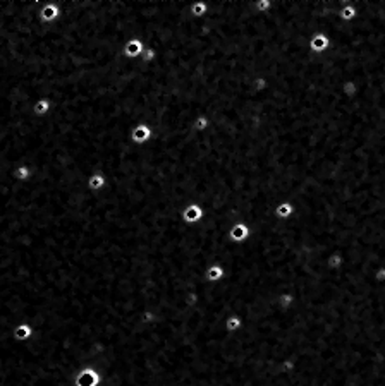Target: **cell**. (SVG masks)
<instances>
[{
    "label": "cell",
    "mask_w": 385,
    "mask_h": 386,
    "mask_svg": "<svg viewBox=\"0 0 385 386\" xmlns=\"http://www.w3.org/2000/svg\"><path fill=\"white\" fill-rule=\"evenodd\" d=\"M102 383V374L93 366H83L74 374V386H98Z\"/></svg>",
    "instance_id": "1"
},
{
    "label": "cell",
    "mask_w": 385,
    "mask_h": 386,
    "mask_svg": "<svg viewBox=\"0 0 385 386\" xmlns=\"http://www.w3.org/2000/svg\"><path fill=\"white\" fill-rule=\"evenodd\" d=\"M61 16H62V9L57 0H47L45 5L42 7V10H40V21H42V24H54V22L61 19Z\"/></svg>",
    "instance_id": "2"
},
{
    "label": "cell",
    "mask_w": 385,
    "mask_h": 386,
    "mask_svg": "<svg viewBox=\"0 0 385 386\" xmlns=\"http://www.w3.org/2000/svg\"><path fill=\"white\" fill-rule=\"evenodd\" d=\"M153 136V130L148 124H138L131 129L129 132V141L136 146H145L148 144Z\"/></svg>",
    "instance_id": "3"
},
{
    "label": "cell",
    "mask_w": 385,
    "mask_h": 386,
    "mask_svg": "<svg viewBox=\"0 0 385 386\" xmlns=\"http://www.w3.org/2000/svg\"><path fill=\"white\" fill-rule=\"evenodd\" d=\"M203 218H205V209H203V206H200V204L186 206L181 213V220L186 225H194V223L201 222Z\"/></svg>",
    "instance_id": "4"
},
{
    "label": "cell",
    "mask_w": 385,
    "mask_h": 386,
    "mask_svg": "<svg viewBox=\"0 0 385 386\" xmlns=\"http://www.w3.org/2000/svg\"><path fill=\"white\" fill-rule=\"evenodd\" d=\"M308 47L313 54H325V52L330 48V38H328L325 33H315V35L309 38Z\"/></svg>",
    "instance_id": "5"
},
{
    "label": "cell",
    "mask_w": 385,
    "mask_h": 386,
    "mask_svg": "<svg viewBox=\"0 0 385 386\" xmlns=\"http://www.w3.org/2000/svg\"><path fill=\"white\" fill-rule=\"evenodd\" d=\"M249 235H251V228H249L244 222H237L231 227L229 241L235 242V244H241V242H244L246 239H249Z\"/></svg>",
    "instance_id": "6"
},
{
    "label": "cell",
    "mask_w": 385,
    "mask_h": 386,
    "mask_svg": "<svg viewBox=\"0 0 385 386\" xmlns=\"http://www.w3.org/2000/svg\"><path fill=\"white\" fill-rule=\"evenodd\" d=\"M143 50H145L143 41H141L140 38H129L124 45V57L131 59V61L140 59L141 54H143Z\"/></svg>",
    "instance_id": "7"
},
{
    "label": "cell",
    "mask_w": 385,
    "mask_h": 386,
    "mask_svg": "<svg viewBox=\"0 0 385 386\" xmlns=\"http://www.w3.org/2000/svg\"><path fill=\"white\" fill-rule=\"evenodd\" d=\"M14 338L17 340V342H29V340L35 336V329H33V326L29 323H19L14 326Z\"/></svg>",
    "instance_id": "8"
},
{
    "label": "cell",
    "mask_w": 385,
    "mask_h": 386,
    "mask_svg": "<svg viewBox=\"0 0 385 386\" xmlns=\"http://www.w3.org/2000/svg\"><path fill=\"white\" fill-rule=\"evenodd\" d=\"M107 177L103 172H95V174H91L88 177V189L93 191V193H100V191H103L107 187Z\"/></svg>",
    "instance_id": "9"
},
{
    "label": "cell",
    "mask_w": 385,
    "mask_h": 386,
    "mask_svg": "<svg viewBox=\"0 0 385 386\" xmlns=\"http://www.w3.org/2000/svg\"><path fill=\"white\" fill-rule=\"evenodd\" d=\"M358 16V10L356 7H354L353 0H346V3L341 7V10H339L337 17L341 22H353L354 19H356Z\"/></svg>",
    "instance_id": "10"
},
{
    "label": "cell",
    "mask_w": 385,
    "mask_h": 386,
    "mask_svg": "<svg viewBox=\"0 0 385 386\" xmlns=\"http://www.w3.org/2000/svg\"><path fill=\"white\" fill-rule=\"evenodd\" d=\"M224 278H226V269H224L222 264H212L205 271V280L210 283H217Z\"/></svg>",
    "instance_id": "11"
},
{
    "label": "cell",
    "mask_w": 385,
    "mask_h": 386,
    "mask_svg": "<svg viewBox=\"0 0 385 386\" xmlns=\"http://www.w3.org/2000/svg\"><path fill=\"white\" fill-rule=\"evenodd\" d=\"M12 177H14V181H17V182H21V184L29 182V181L33 179V168L28 167L26 163L17 165V167L12 170Z\"/></svg>",
    "instance_id": "12"
},
{
    "label": "cell",
    "mask_w": 385,
    "mask_h": 386,
    "mask_svg": "<svg viewBox=\"0 0 385 386\" xmlns=\"http://www.w3.org/2000/svg\"><path fill=\"white\" fill-rule=\"evenodd\" d=\"M341 93L344 98L354 100L358 95H360V86H358V82L354 79H346L341 84Z\"/></svg>",
    "instance_id": "13"
},
{
    "label": "cell",
    "mask_w": 385,
    "mask_h": 386,
    "mask_svg": "<svg viewBox=\"0 0 385 386\" xmlns=\"http://www.w3.org/2000/svg\"><path fill=\"white\" fill-rule=\"evenodd\" d=\"M52 112V100L50 98H40L33 103V114L36 117H47Z\"/></svg>",
    "instance_id": "14"
},
{
    "label": "cell",
    "mask_w": 385,
    "mask_h": 386,
    "mask_svg": "<svg viewBox=\"0 0 385 386\" xmlns=\"http://www.w3.org/2000/svg\"><path fill=\"white\" fill-rule=\"evenodd\" d=\"M242 324H244V320H242L241 316L231 314V316H227L226 321H224V329H226L227 333H235L242 328Z\"/></svg>",
    "instance_id": "15"
},
{
    "label": "cell",
    "mask_w": 385,
    "mask_h": 386,
    "mask_svg": "<svg viewBox=\"0 0 385 386\" xmlns=\"http://www.w3.org/2000/svg\"><path fill=\"white\" fill-rule=\"evenodd\" d=\"M293 213H294V204L289 203V201H280L274 209V215L277 216L279 220H287Z\"/></svg>",
    "instance_id": "16"
},
{
    "label": "cell",
    "mask_w": 385,
    "mask_h": 386,
    "mask_svg": "<svg viewBox=\"0 0 385 386\" xmlns=\"http://www.w3.org/2000/svg\"><path fill=\"white\" fill-rule=\"evenodd\" d=\"M189 12H191L194 19H201L208 12V2H193L191 7H189Z\"/></svg>",
    "instance_id": "17"
},
{
    "label": "cell",
    "mask_w": 385,
    "mask_h": 386,
    "mask_svg": "<svg viewBox=\"0 0 385 386\" xmlns=\"http://www.w3.org/2000/svg\"><path fill=\"white\" fill-rule=\"evenodd\" d=\"M210 126H212V122H210V119H208L207 115H198V117L193 121V129L196 130V132H200V134L207 132V130L210 129Z\"/></svg>",
    "instance_id": "18"
},
{
    "label": "cell",
    "mask_w": 385,
    "mask_h": 386,
    "mask_svg": "<svg viewBox=\"0 0 385 386\" xmlns=\"http://www.w3.org/2000/svg\"><path fill=\"white\" fill-rule=\"evenodd\" d=\"M274 7V0H255V10L260 14H267Z\"/></svg>",
    "instance_id": "19"
},
{
    "label": "cell",
    "mask_w": 385,
    "mask_h": 386,
    "mask_svg": "<svg viewBox=\"0 0 385 386\" xmlns=\"http://www.w3.org/2000/svg\"><path fill=\"white\" fill-rule=\"evenodd\" d=\"M251 86H253V89H255L256 93H261V91H265L267 89V86H268V79L265 76H256V77H253V81H251Z\"/></svg>",
    "instance_id": "20"
},
{
    "label": "cell",
    "mask_w": 385,
    "mask_h": 386,
    "mask_svg": "<svg viewBox=\"0 0 385 386\" xmlns=\"http://www.w3.org/2000/svg\"><path fill=\"white\" fill-rule=\"evenodd\" d=\"M141 61H143L145 64H153L156 59V50L153 47H148V45H145V50L143 54H141Z\"/></svg>",
    "instance_id": "21"
},
{
    "label": "cell",
    "mask_w": 385,
    "mask_h": 386,
    "mask_svg": "<svg viewBox=\"0 0 385 386\" xmlns=\"http://www.w3.org/2000/svg\"><path fill=\"white\" fill-rule=\"evenodd\" d=\"M279 302H280V306H282V309H289L291 302H293V297H291L289 294H282L279 299Z\"/></svg>",
    "instance_id": "22"
},
{
    "label": "cell",
    "mask_w": 385,
    "mask_h": 386,
    "mask_svg": "<svg viewBox=\"0 0 385 386\" xmlns=\"http://www.w3.org/2000/svg\"><path fill=\"white\" fill-rule=\"evenodd\" d=\"M341 266V256L328 257V268H339Z\"/></svg>",
    "instance_id": "23"
}]
</instances>
